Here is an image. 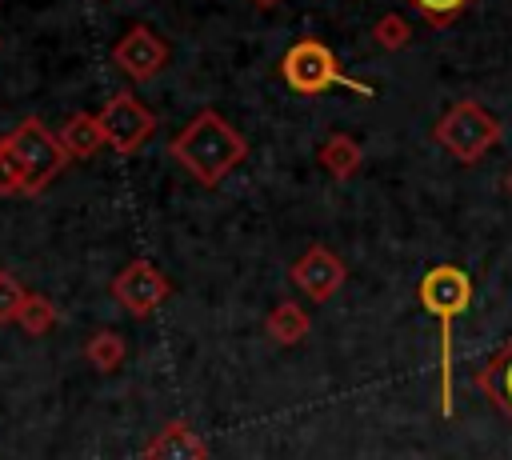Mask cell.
<instances>
[{
	"label": "cell",
	"mask_w": 512,
	"mask_h": 460,
	"mask_svg": "<svg viewBox=\"0 0 512 460\" xmlns=\"http://www.w3.org/2000/svg\"><path fill=\"white\" fill-rule=\"evenodd\" d=\"M168 156L200 184V188H216L232 168H240L248 160V140L240 128L228 124L224 112L216 108H200L168 144Z\"/></svg>",
	"instance_id": "1"
},
{
	"label": "cell",
	"mask_w": 512,
	"mask_h": 460,
	"mask_svg": "<svg viewBox=\"0 0 512 460\" xmlns=\"http://www.w3.org/2000/svg\"><path fill=\"white\" fill-rule=\"evenodd\" d=\"M416 300L436 320V400L452 416V324L472 304V276L460 264H432L416 284Z\"/></svg>",
	"instance_id": "2"
},
{
	"label": "cell",
	"mask_w": 512,
	"mask_h": 460,
	"mask_svg": "<svg viewBox=\"0 0 512 460\" xmlns=\"http://www.w3.org/2000/svg\"><path fill=\"white\" fill-rule=\"evenodd\" d=\"M504 128L496 120V112H488L480 100L464 96L456 104H448L440 112V120L432 124V140L456 160V164H480L496 144H500Z\"/></svg>",
	"instance_id": "3"
},
{
	"label": "cell",
	"mask_w": 512,
	"mask_h": 460,
	"mask_svg": "<svg viewBox=\"0 0 512 460\" xmlns=\"http://www.w3.org/2000/svg\"><path fill=\"white\" fill-rule=\"evenodd\" d=\"M280 80L292 92H300V96H324L332 88H348V92L372 100V84L352 80L340 68L336 52L324 40H316V36H304V40H296V44L284 48V56H280Z\"/></svg>",
	"instance_id": "4"
},
{
	"label": "cell",
	"mask_w": 512,
	"mask_h": 460,
	"mask_svg": "<svg viewBox=\"0 0 512 460\" xmlns=\"http://www.w3.org/2000/svg\"><path fill=\"white\" fill-rule=\"evenodd\" d=\"M8 140H12V148L20 152V164H24V196H40L68 164V152H64L60 136L40 116H24L8 132Z\"/></svg>",
	"instance_id": "5"
},
{
	"label": "cell",
	"mask_w": 512,
	"mask_h": 460,
	"mask_svg": "<svg viewBox=\"0 0 512 460\" xmlns=\"http://www.w3.org/2000/svg\"><path fill=\"white\" fill-rule=\"evenodd\" d=\"M96 116H100V128H104V144L112 152H120V156H136L156 136V128H160L156 112L144 100H136L132 88L112 92Z\"/></svg>",
	"instance_id": "6"
},
{
	"label": "cell",
	"mask_w": 512,
	"mask_h": 460,
	"mask_svg": "<svg viewBox=\"0 0 512 460\" xmlns=\"http://www.w3.org/2000/svg\"><path fill=\"white\" fill-rule=\"evenodd\" d=\"M108 292H112V300L128 312V316H136V320H144L148 312H156L168 296H172V284H168V276L152 264V260H144V256H136V260H128L116 276H112V284H108Z\"/></svg>",
	"instance_id": "7"
},
{
	"label": "cell",
	"mask_w": 512,
	"mask_h": 460,
	"mask_svg": "<svg viewBox=\"0 0 512 460\" xmlns=\"http://www.w3.org/2000/svg\"><path fill=\"white\" fill-rule=\"evenodd\" d=\"M168 60H172V48L152 24H128L124 36L112 44V64L136 84L156 80L168 68Z\"/></svg>",
	"instance_id": "8"
},
{
	"label": "cell",
	"mask_w": 512,
	"mask_h": 460,
	"mask_svg": "<svg viewBox=\"0 0 512 460\" xmlns=\"http://www.w3.org/2000/svg\"><path fill=\"white\" fill-rule=\"evenodd\" d=\"M288 280H292V288H300L312 304H324V300H332V296L344 288V280H348V264H344L332 248L312 244V248H304V252L292 260Z\"/></svg>",
	"instance_id": "9"
},
{
	"label": "cell",
	"mask_w": 512,
	"mask_h": 460,
	"mask_svg": "<svg viewBox=\"0 0 512 460\" xmlns=\"http://www.w3.org/2000/svg\"><path fill=\"white\" fill-rule=\"evenodd\" d=\"M140 460H208V440L188 424V420H168L148 436Z\"/></svg>",
	"instance_id": "10"
},
{
	"label": "cell",
	"mask_w": 512,
	"mask_h": 460,
	"mask_svg": "<svg viewBox=\"0 0 512 460\" xmlns=\"http://www.w3.org/2000/svg\"><path fill=\"white\" fill-rule=\"evenodd\" d=\"M472 384L480 388V396H484L500 416L512 420V336H508V344L472 376Z\"/></svg>",
	"instance_id": "11"
},
{
	"label": "cell",
	"mask_w": 512,
	"mask_h": 460,
	"mask_svg": "<svg viewBox=\"0 0 512 460\" xmlns=\"http://www.w3.org/2000/svg\"><path fill=\"white\" fill-rule=\"evenodd\" d=\"M56 136H60V144H64V152H68V160H92L100 148H108V144H104V128H100V116H96V112H72V116L56 128Z\"/></svg>",
	"instance_id": "12"
},
{
	"label": "cell",
	"mask_w": 512,
	"mask_h": 460,
	"mask_svg": "<svg viewBox=\"0 0 512 460\" xmlns=\"http://www.w3.org/2000/svg\"><path fill=\"white\" fill-rule=\"evenodd\" d=\"M316 164H320L328 176H336V180H352V176L364 168V148H360V140H356L352 132H332V136H324V144L316 148Z\"/></svg>",
	"instance_id": "13"
},
{
	"label": "cell",
	"mask_w": 512,
	"mask_h": 460,
	"mask_svg": "<svg viewBox=\"0 0 512 460\" xmlns=\"http://www.w3.org/2000/svg\"><path fill=\"white\" fill-rule=\"evenodd\" d=\"M264 332H268L272 344H280V348H296L300 340H308V332H312V316H308L304 304H296V300H280V304L268 312Z\"/></svg>",
	"instance_id": "14"
},
{
	"label": "cell",
	"mask_w": 512,
	"mask_h": 460,
	"mask_svg": "<svg viewBox=\"0 0 512 460\" xmlns=\"http://www.w3.org/2000/svg\"><path fill=\"white\" fill-rule=\"evenodd\" d=\"M84 360H88L96 372H116V368L128 360V340H124L116 328H96V332L84 340Z\"/></svg>",
	"instance_id": "15"
},
{
	"label": "cell",
	"mask_w": 512,
	"mask_h": 460,
	"mask_svg": "<svg viewBox=\"0 0 512 460\" xmlns=\"http://www.w3.org/2000/svg\"><path fill=\"white\" fill-rule=\"evenodd\" d=\"M412 4V12L428 24V28H436V32H444V28H452L472 4H480V0H408Z\"/></svg>",
	"instance_id": "16"
},
{
	"label": "cell",
	"mask_w": 512,
	"mask_h": 460,
	"mask_svg": "<svg viewBox=\"0 0 512 460\" xmlns=\"http://www.w3.org/2000/svg\"><path fill=\"white\" fill-rule=\"evenodd\" d=\"M16 324H20L28 336H44V332L56 328V304H52L44 292H28V300H24L20 316H16Z\"/></svg>",
	"instance_id": "17"
},
{
	"label": "cell",
	"mask_w": 512,
	"mask_h": 460,
	"mask_svg": "<svg viewBox=\"0 0 512 460\" xmlns=\"http://www.w3.org/2000/svg\"><path fill=\"white\" fill-rule=\"evenodd\" d=\"M408 40H412V24H408L400 12H384V16L372 24V44H376L380 52H400Z\"/></svg>",
	"instance_id": "18"
},
{
	"label": "cell",
	"mask_w": 512,
	"mask_h": 460,
	"mask_svg": "<svg viewBox=\"0 0 512 460\" xmlns=\"http://www.w3.org/2000/svg\"><path fill=\"white\" fill-rule=\"evenodd\" d=\"M0 196H24V164H20V152L12 148L8 132L0 136Z\"/></svg>",
	"instance_id": "19"
},
{
	"label": "cell",
	"mask_w": 512,
	"mask_h": 460,
	"mask_svg": "<svg viewBox=\"0 0 512 460\" xmlns=\"http://www.w3.org/2000/svg\"><path fill=\"white\" fill-rule=\"evenodd\" d=\"M24 300H28V288L20 284V276L0 268V324H16Z\"/></svg>",
	"instance_id": "20"
},
{
	"label": "cell",
	"mask_w": 512,
	"mask_h": 460,
	"mask_svg": "<svg viewBox=\"0 0 512 460\" xmlns=\"http://www.w3.org/2000/svg\"><path fill=\"white\" fill-rule=\"evenodd\" d=\"M252 8H276V4H284V0H248Z\"/></svg>",
	"instance_id": "21"
},
{
	"label": "cell",
	"mask_w": 512,
	"mask_h": 460,
	"mask_svg": "<svg viewBox=\"0 0 512 460\" xmlns=\"http://www.w3.org/2000/svg\"><path fill=\"white\" fill-rule=\"evenodd\" d=\"M504 188H508V196H512V168H508V176H504Z\"/></svg>",
	"instance_id": "22"
},
{
	"label": "cell",
	"mask_w": 512,
	"mask_h": 460,
	"mask_svg": "<svg viewBox=\"0 0 512 460\" xmlns=\"http://www.w3.org/2000/svg\"><path fill=\"white\" fill-rule=\"evenodd\" d=\"M0 44H4V40H0Z\"/></svg>",
	"instance_id": "23"
}]
</instances>
